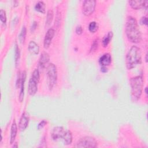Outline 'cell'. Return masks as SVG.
<instances>
[{
  "mask_svg": "<svg viewBox=\"0 0 148 148\" xmlns=\"http://www.w3.org/2000/svg\"><path fill=\"white\" fill-rule=\"evenodd\" d=\"M66 145H69L71 144L72 141V135L69 130H66L64 136L62 139Z\"/></svg>",
  "mask_w": 148,
  "mask_h": 148,
  "instance_id": "cell-17",
  "label": "cell"
},
{
  "mask_svg": "<svg viewBox=\"0 0 148 148\" xmlns=\"http://www.w3.org/2000/svg\"><path fill=\"white\" fill-rule=\"evenodd\" d=\"M40 73L38 69H35L32 73L28 83V91L29 95H34L38 90V84L39 81Z\"/></svg>",
  "mask_w": 148,
  "mask_h": 148,
  "instance_id": "cell-5",
  "label": "cell"
},
{
  "mask_svg": "<svg viewBox=\"0 0 148 148\" xmlns=\"http://www.w3.org/2000/svg\"><path fill=\"white\" fill-rule=\"evenodd\" d=\"M147 54H146V62L147 61Z\"/></svg>",
  "mask_w": 148,
  "mask_h": 148,
  "instance_id": "cell-33",
  "label": "cell"
},
{
  "mask_svg": "<svg viewBox=\"0 0 148 148\" xmlns=\"http://www.w3.org/2000/svg\"><path fill=\"white\" fill-rule=\"evenodd\" d=\"M142 61V54L140 49L136 46H132L128 50L125 58V64L127 69H131L137 65L140 64Z\"/></svg>",
  "mask_w": 148,
  "mask_h": 148,
  "instance_id": "cell-2",
  "label": "cell"
},
{
  "mask_svg": "<svg viewBox=\"0 0 148 148\" xmlns=\"http://www.w3.org/2000/svg\"><path fill=\"white\" fill-rule=\"evenodd\" d=\"M130 5L131 6L132 8L134 9H139L142 8H147L148 1H128Z\"/></svg>",
  "mask_w": 148,
  "mask_h": 148,
  "instance_id": "cell-11",
  "label": "cell"
},
{
  "mask_svg": "<svg viewBox=\"0 0 148 148\" xmlns=\"http://www.w3.org/2000/svg\"><path fill=\"white\" fill-rule=\"evenodd\" d=\"M26 32H27V29H26V28L25 26L23 27L22 28V29L19 34V36H18V38H19V40L20 42L23 43H24L25 39V36H26Z\"/></svg>",
  "mask_w": 148,
  "mask_h": 148,
  "instance_id": "cell-22",
  "label": "cell"
},
{
  "mask_svg": "<svg viewBox=\"0 0 148 148\" xmlns=\"http://www.w3.org/2000/svg\"><path fill=\"white\" fill-rule=\"evenodd\" d=\"M50 60V56L49 54L46 52H43L42 53L39 60V65L41 68H44L46 67V65L48 64Z\"/></svg>",
  "mask_w": 148,
  "mask_h": 148,
  "instance_id": "cell-14",
  "label": "cell"
},
{
  "mask_svg": "<svg viewBox=\"0 0 148 148\" xmlns=\"http://www.w3.org/2000/svg\"><path fill=\"white\" fill-rule=\"evenodd\" d=\"M17 124L14 120L12 127H11V130H10V144H13L14 143V141L15 140L16 135H17Z\"/></svg>",
  "mask_w": 148,
  "mask_h": 148,
  "instance_id": "cell-16",
  "label": "cell"
},
{
  "mask_svg": "<svg viewBox=\"0 0 148 148\" xmlns=\"http://www.w3.org/2000/svg\"><path fill=\"white\" fill-rule=\"evenodd\" d=\"M75 32L77 34V35H80L82 34V32H83V29H82V27L81 25H77L76 28V29H75Z\"/></svg>",
  "mask_w": 148,
  "mask_h": 148,
  "instance_id": "cell-26",
  "label": "cell"
},
{
  "mask_svg": "<svg viewBox=\"0 0 148 148\" xmlns=\"http://www.w3.org/2000/svg\"><path fill=\"white\" fill-rule=\"evenodd\" d=\"M98 29V24L95 21H91L88 25V29L89 31L92 32H95Z\"/></svg>",
  "mask_w": 148,
  "mask_h": 148,
  "instance_id": "cell-21",
  "label": "cell"
},
{
  "mask_svg": "<svg viewBox=\"0 0 148 148\" xmlns=\"http://www.w3.org/2000/svg\"><path fill=\"white\" fill-rule=\"evenodd\" d=\"M97 142L91 136H84L80 138L77 142L76 147H96Z\"/></svg>",
  "mask_w": 148,
  "mask_h": 148,
  "instance_id": "cell-6",
  "label": "cell"
},
{
  "mask_svg": "<svg viewBox=\"0 0 148 148\" xmlns=\"http://www.w3.org/2000/svg\"><path fill=\"white\" fill-rule=\"evenodd\" d=\"M96 1L94 0H85L82 5V13L84 15L88 16L94 11Z\"/></svg>",
  "mask_w": 148,
  "mask_h": 148,
  "instance_id": "cell-7",
  "label": "cell"
},
{
  "mask_svg": "<svg viewBox=\"0 0 148 148\" xmlns=\"http://www.w3.org/2000/svg\"><path fill=\"white\" fill-rule=\"evenodd\" d=\"M107 68L105 66H101V72H107Z\"/></svg>",
  "mask_w": 148,
  "mask_h": 148,
  "instance_id": "cell-31",
  "label": "cell"
},
{
  "mask_svg": "<svg viewBox=\"0 0 148 148\" xmlns=\"http://www.w3.org/2000/svg\"><path fill=\"white\" fill-rule=\"evenodd\" d=\"M20 59V49L17 44L15 45V52H14V60L16 66L17 65Z\"/></svg>",
  "mask_w": 148,
  "mask_h": 148,
  "instance_id": "cell-23",
  "label": "cell"
},
{
  "mask_svg": "<svg viewBox=\"0 0 148 148\" xmlns=\"http://www.w3.org/2000/svg\"><path fill=\"white\" fill-rule=\"evenodd\" d=\"M28 50L32 54L36 55L39 53V47L35 41L31 40L28 44Z\"/></svg>",
  "mask_w": 148,
  "mask_h": 148,
  "instance_id": "cell-15",
  "label": "cell"
},
{
  "mask_svg": "<svg viewBox=\"0 0 148 148\" xmlns=\"http://www.w3.org/2000/svg\"><path fill=\"white\" fill-rule=\"evenodd\" d=\"M37 23H38L36 22V21H34V22L32 23V26H31V32H34V31L36 29V28H37V25H38V24H37Z\"/></svg>",
  "mask_w": 148,
  "mask_h": 148,
  "instance_id": "cell-29",
  "label": "cell"
},
{
  "mask_svg": "<svg viewBox=\"0 0 148 148\" xmlns=\"http://www.w3.org/2000/svg\"><path fill=\"white\" fill-rule=\"evenodd\" d=\"M35 9L36 11L42 13H45L46 12L45 4L43 1H38L35 6Z\"/></svg>",
  "mask_w": 148,
  "mask_h": 148,
  "instance_id": "cell-18",
  "label": "cell"
},
{
  "mask_svg": "<svg viewBox=\"0 0 148 148\" xmlns=\"http://www.w3.org/2000/svg\"><path fill=\"white\" fill-rule=\"evenodd\" d=\"M140 22H141L142 24L147 25V17H145V16L143 17L142 18V19H141Z\"/></svg>",
  "mask_w": 148,
  "mask_h": 148,
  "instance_id": "cell-30",
  "label": "cell"
},
{
  "mask_svg": "<svg viewBox=\"0 0 148 148\" xmlns=\"http://www.w3.org/2000/svg\"><path fill=\"white\" fill-rule=\"evenodd\" d=\"M26 79V72L25 71H24L21 73V81L20 83V93H19V101L20 102H22L24 98V84L25 81Z\"/></svg>",
  "mask_w": 148,
  "mask_h": 148,
  "instance_id": "cell-12",
  "label": "cell"
},
{
  "mask_svg": "<svg viewBox=\"0 0 148 148\" xmlns=\"http://www.w3.org/2000/svg\"><path fill=\"white\" fill-rule=\"evenodd\" d=\"M98 40L97 39H96L93 42V43L91 45V47L90 51L91 52L95 51L97 50V49L98 48Z\"/></svg>",
  "mask_w": 148,
  "mask_h": 148,
  "instance_id": "cell-25",
  "label": "cell"
},
{
  "mask_svg": "<svg viewBox=\"0 0 148 148\" xmlns=\"http://www.w3.org/2000/svg\"><path fill=\"white\" fill-rule=\"evenodd\" d=\"M113 37V33L112 31H110L108 33V34L103 38V40L102 41V45L103 47H106L108 45L109 43L110 40H112Z\"/></svg>",
  "mask_w": 148,
  "mask_h": 148,
  "instance_id": "cell-19",
  "label": "cell"
},
{
  "mask_svg": "<svg viewBox=\"0 0 148 148\" xmlns=\"http://www.w3.org/2000/svg\"><path fill=\"white\" fill-rule=\"evenodd\" d=\"M57 16H56V22H55V25L57 24H58V25L60 24V21H61V13L60 12H57Z\"/></svg>",
  "mask_w": 148,
  "mask_h": 148,
  "instance_id": "cell-28",
  "label": "cell"
},
{
  "mask_svg": "<svg viewBox=\"0 0 148 148\" xmlns=\"http://www.w3.org/2000/svg\"><path fill=\"white\" fill-rule=\"evenodd\" d=\"M0 17L1 22L3 24H5L6 22V15L5 11L3 9H1L0 10Z\"/></svg>",
  "mask_w": 148,
  "mask_h": 148,
  "instance_id": "cell-24",
  "label": "cell"
},
{
  "mask_svg": "<svg viewBox=\"0 0 148 148\" xmlns=\"http://www.w3.org/2000/svg\"><path fill=\"white\" fill-rule=\"evenodd\" d=\"M125 32L127 38L130 42L135 43L140 42L142 39L141 32L136 19L132 16L127 17L125 24Z\"/></svg>",
  "mask_w": 148,
  "mask_h": 148,
  "instance_id": "cell-1",
  "label": "cell"
},
{
  "mask_svg": "<svg viewBox=\"0 0 148 148\" xmlns=\"http://www.w3.org/2000/svg\"><path fill=\"white\" fill-rule=\"evenodd\" d=\"M130 86L131 88V98L134 101H137L142 95L143 79L142 75L132 77L130 79Z\"/></svg>",
  "mask_w": 148,
  "mask_h": 148,
  "instance_id": "cell-3",
  "label": "cell"
},
{
  "mask_svg": "<svg viewBox=\"0 0 148 148\" xmlns=\"http://www.w3.org/2000/svg\"><path fill=\"white\" fill-rule=\"evenodd\" d=\"M47 80L49 88L51 90L57 83V71L56 65L53 64H49L47 66Z\"/></svg>",
  "mask_w": 148,
  "mask_h": 148,
  "instance_id": "cell-4",
  "label": "cell"
},
{
  "mask_svg": "<svg viewBox=\"0 0 148 148\" xmlns=\"http://www.w3.org/2000/svg\"><path fill=\"white\" fill-rule=\"evenodd\" d=\"M66 130L62 127H56L51 132V136L53 140L57 141L60 139H62Z\"/></svg>",
  "mask_w": 148,
  "mask_h": 148,
  "instance_id": "cell-8",
  "label": "cell"
},
{
  "mask_svg": "<svg viewBox=\"0 0 148 148\" xmlns=\"http://www.w3.org/2000/svg\"><path fill=\"white\" fill-rule=\"evenodd\" d=\"M112 62V57L110 54L105 53L103 54L99 59V63L101 66H105L109 65Z\"/></svg>",
  "mask_w": 148,
  "mask_h": 148,
  "instance_id": "cell-13",
  "label": "cell"
},
{
  "mask_svg": "<svg viewBox=\"0 0 148 148\" xmlns=\"http://www.w3.org/2000/svg\"><path fill=\"white\" fill-rule=\"evenodd\" d=\"M147 87H146V88H145V94H146V95H147Z\"/></svg>",
  "mask_w": 148,
  "mask_h": 148,
  "instance_id": "cell-32",
  "label": "cell"
},
{
  "mask_svg": "<svg viewBox=\"0 0 148 148\" xmlns=\"http://www.w3.org/2000/svg\"><path fill=\"white\" fill-rule=\"evenodd\" d=\"M53 18V12L52 10H49L47 13L46 20V25L47 26L49 25L52 22Z\"/></svg>",
  "mask_w": 148,
  "mask_h": 148,
  "instance_id": "cell-20",
  "label": "cell"
},
{
  "mask_svg": "<svg viewBox=\"0 0 148 148\" xmlns=\"http://www.w3.org/2000/svg\"><path fill=\"white\" fill-rule=\"evenodd\" d=\"M46 123H47V121H46L45 120H43L42 121H41L39 123V124H38V130H40V129L42 128L46 124Z\"/></svg>",
  "mask_w": 148,
  "mask_h": 148,
  "instance_id": "cell-27",
  "label": "cell"
},
{
  "mask_svg": "<svg viewBox=\"0 0 148 148\" xmlns=\"http://www.w3.org/2000/svg\"><path fill=\"white\" fill-rule=\"evenodd\" d=\"M29 119L28 113L26 112L23 113L20 119L18 124V128L21 131H23L27 128L29 123Z\"/></svg>",
  "mask_w": 148,
  "mask_h": 148,
  "instance_id": "cell-10",
  "label": "cell"
},
{
  "mask_svg": "<svg viewBox=\"0 0 148 148\" xmlns=\"http://www.w3.org/2000/svg\"><path fill=\"white\" fill-rule=\"evenodd\" d=\"M54 34H55V31L53 28H50L47 30L44 38L43 46L45 49H47L49 47L51 44V40L54 37Z\"/></svg>",
  "mask_w": 148,
  "mask_h": 148,
  "instance_id": "cell-9",
  "label": "cell"
}]
</instances>
